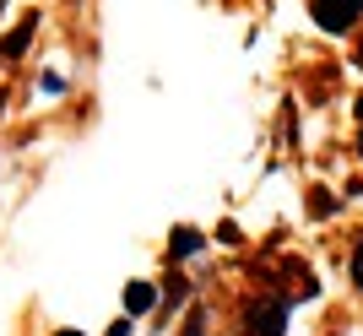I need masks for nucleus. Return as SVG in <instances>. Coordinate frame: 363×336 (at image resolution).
I'll return each instance as SVG.
<instances>
[{
    "mask_svg": "<svg viewBox=\"0 0 363 336\" xmlns=\"http://www.w3.org/2000/svg\"><path fill=\"white\" fill-rule=\"evenodd\" d=\"M147 309H157V282H130V288H125V315L136 320Z\"/></svg>",
    "mask_w": 363,
    "mask_h": 336,
    "instance_id": "3",
    "label": "nucleus"
},
{
    "mask_svg": "<svg viewBox=\"0 0 363 336\" xmlns=\"http://www.w3.org/2000/svg\"><path fill=\"white\" fill-rule=\"evenodd\" d=\"M55 336H82V331H55Z\"/></svg>",
    "mask_w": 363,
    "mask_h": 336,
    "instance_id": "10",
    "label": "nucleus"
},
{
    "mask_svg": "<svg viewBox=\"0 0 363 336\" xmlns=\"http://www.w3.org/2000/svg\"><path fill=\"white\" fill-rule=\"evenodd\" d=\"M130 331H136V320H130V315H125V320H114V325H108L104 336H130Z\"/></svg>",
    "mask_w": 363,
    "mask_h": 336,
    "instance_id": "9",
    "label": "nucleus"
},
{
    "mask_svg": "<svg viewBox=\"0 0 363 336\" xmlns=\"http://www.w3.org/2000/svg\"><path fill=\"white\" fill-rule=\"evenodd\" d=\"M309 16L325 33H352L358 16H363V0H309Z\"/></svg>",
    "mask_w": 363,
    "mask_h": 336,
    "instance_id": "2",
    "label": "nucleus"
},
{
    "mask_svg": "<svg viewBox=\"0 0 363 336\" xmlns=\"http://www.w3.org/2000/svg\"><path fill=\"white\" fill-rule=\"evenodd\" d=\"M288 320H293L288 298L255 293V298H244V309H239V336H288Z\"/></svg>",
    "mask_w": 363,
    "mask_h": 336,
    "instance_id": "1",
    "label": "nucleus"
},
{
    "mask_svg": "<svg viewBox=\"0 0 363 336\" xmlns=\"http://www.w3.org/2000/svg\"><path fill=\"white\" fill-rule=\"evenodd\" d=\"M33 33H38V16H28V22H22V28H16L11 38H6V44H0V60H11V55H16V49H22V44H28Z\"/></svg>",
    "mask_w": 363,
    "mask_h": 336,
    "instance_id": "5",
    "label": "nucleus"
},
{
    "mask_svg": "<svg viewBox=\"0 0 363 336\" xmlns=\"http://www.w3.org/2000/svg\"><path fill=\"white\" fill-rule=\"evenodd\" d=\"M358 60H363V49H358Z\"/></svg>",
    "mask_w": 363,
    "mask_h": 336,
    "instance_id": "11",
    "label": "nucleus"
},
{
    "mask_svg": "<svg viewBox=\"0 0 363 336\" xmlns=\"http://www.w3.org/2000/svg\"><path fill=\"white\" fill-rule=\"evenodd\" d=\"M358 147H363V141H358Z\"/></svg>",
    "mask_w": 363,
    "mask_h": 336,
    "instance_id": "12",
    "label": "nucleus"
},
{
    "mask_svg": "<svg viewBox=\"0 0 363 336\" xmlns=\"http://www.w3.org/2000/svg\"><path fill=\"white\" fill-rule=\"evenodd\" d=\"M347 271H352V288L363 293V239L352 245V260H347Z\"/></svg>",
    "mask_w": 363,
    "mask_h": 336,
    "instance_id": "6",
    "label": "nucleus"
},
{
    "mask_svg": "<svg viewBox=\"0 0 363 336\" xmlns=\"http://www.w3.org/2000/svg\"><path fill=\"white\" fill-rule=\"evenodd\" d=\"M38 87L55 98V92H65V77H60V71H44V77H38Z\"/></svg>",
    "mask_w": 363,
    "mask_h": 336,
    "instance_id": "8",
    "label": "nucleus"
},
{
    "mask_svg": "<svg viewBox=\"0 0 363 336\" xmlns=\"http://www.w3.org/2000/svg\"><path fill=\"white\" fill-rule=\"evenodd\" d=\"M206 250V239H201L196 228H174V239H168V255L174 260H190V255H201Z\"/></svg>",
    "mask_w": 363,
    "mask_h": 336,
    "instance_id": "4",
    "label": "nucleus"
},
{
    "mask_svg": "<svg viewBox=\"0 0 363 336\" xmlns=\"http://www.w3.org/2000/svg\"><path fill=\"white\" fill-rule=\"evenodd\" d=\"M184 336H212V331H206V309H196V315L184 320Z\"/></svg>",
    "mask_w": 363,
    "mask_h": 336,
    "instance_id": "7",
    "label": "nucleus"
}]
</instances>
